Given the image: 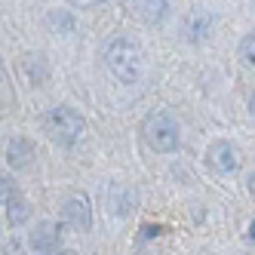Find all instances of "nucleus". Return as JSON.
Instances as JSON below:
<instances>
[{"mask_svg": "<svg viewBox=\"0 0 255 255\" xmlns=\"http://www.w3.org/2000/svg\"><path fill=\"white\" fill-rule=\"evenodd\" d=\"M28 243L37 255H56L59 252V225L56 222H40L31 231Z\"/></svg>", "mask_w": 255, "mask_h": 255, "instance_id": "nucleus-6", "label": "nucleus"}, {"mask_svg": "<svg viewBox=\"0 0 255 255\" xmlns=\"http://www.w3.org/2000/svg\"><path fill=\"white\" fill-rule=\"evenodd\" d=\"M34 141H28V138H12L9 144H6V163H9V169H28L31 163H34Z\"/></svg>", "mask_w": 255, "mask_h": 255, "instance_id": "nucleus-9", "label": "nucleus"}, {"mask_svg": "<svg viewBox=\"0 0 255 255\" xmlns=\"http://www.w3.org/2000/svg\"><path fill=\"white\" fill-rule=\"evenodd\" d=\"M154 237H160V225H144L141 228V240H154Z\"/></svg>", "mask_w": 255, "mask_h": 255, "instance_id": "nucleus-16", "label": "nucleus"}, {"mask_svg": "<svg viewBox=\"0 0 255 255\" xmlns=\"http://www.w3.org/2000/svg\"><path fill=\"white\" fill-rule=\"evenodd\" d=\"M43 132L62 144V148H71V144H77L80 135L86 132V120L77 108L71 105H59V108H49L46 117H43Z\"/></svg>", "mask_w": 255, "mask_h": 255, "instance_id": "nucleus-2", "label": "nucleus"}, {"mask_svg": "<svg viewBox=\"0 0 255 255\" xmlns=\"http://www.w3.org/2000/svg\"><path fill=\"white\" fill-rule=\"evenodd\" d=\"M212 34V15L206 12V9H191L188 15H185V37L191 40V43H203L206 37Z\"/></svg>", "mask_w": 255, "mask_h": 255, "instance_id": "nucleus-7", "label": "nucleus"}, {"mask_svg": "<svg viewBox=\"0 0 255 255\" xmlns=\"http://www.w3.org/2000/svg\"><path fill=\"white\" fill-rule=\"evenodd\" d=\"M25 71H28L31 83H43L46 80V65H43L40 56H25Z\"/></svg>", "mask_w": 255, "mask_h": 255, "instance_id": "nucleus-12", "label": "nucleus"}, {"mask_svg": "<svg viewBox=\"0 0 255 255\" xmlns=\"http://www.w3.org/2000/svg\"><path fill=\"white\" fill-rule=\"evenodd\" d=\"M206 157H209V166L215 172H222V175L237 172V169H240V163H243L240 160V148L231 144V141H212L209 151H206Z\"/></svg>", "mask_w": 255, "mask_h": 255, "instance_id": "nucleus-5", "label": "nucleus"}, {"mask_svg": "<svg viewBox=\"0 0 255 255\" xmlns=\"http://www.w3.org/2000/svg\"><path fill=\"white\" fill-rule=\"evenodd\" d=\"M68 6H74V9H89V6H99L105 3V0H65Z\"/></svg>", "mask_w": 255, "mask_h": 255, "instance_id": "nucleus-15", "label": "nucleus"}, {"mask_svg": "<svg viewBox=\"0 0 255 255\" xmlns=\"http://www.w3.org/2000/svg\"><path fill=\"white\" fill-rule=\"evenodd\" d=\"M59 255H80V252H74V249H59Z\"/></svg>", "mask_w": 255, "mask_h": 255, "instance_id": "nucleus-18", "label": "nucleus"}, {"mask_svg": "<svg viewBox=\"0 0 255 255\" xmlns=\"http://www.w3.org/2000/svg\"><path fill=\"white\" fill-rule=\"evenodd\" d=\"M249 191H252V194H255V172H252V175H249Z\"/></svg>", "mask_w": 255, "mask_h": 255, "instance_id": "nucleus-20", "label": "nucleus"}, {"mask_svg": "<svg viewBox=\"0 0 255 255\" xmlns=\"http://www.w3.org/2000/svg\"><path fill=\"white\" fill-rule=\"evenodd\" d=\"M249 114H252V117H255V96H252V99H249Z\"/></svg>", "mask_w": 255, "mask_h": 255, "instance_id": "nucleus-19", "label": "nucleus"}, {"mask_svg": "<svg viewBox=\"0 0 255 255\" xmlns=\"http://www.w3.org/2000/svg\"><path fill=\"white\" fill-rule=\"evenodd\" d=\"M240 59H243V65L255 68V31L246 34V37L240 40Z\"/></svg>", "mask_w": 255, "mask_h": 255, "instance_id": "nucleus-13", "label": "nucleus"}, {"mask_svg": "<svg viewBox=\"0 0 255 255\" xmlns=\"http://www.w3.org/2000/svg\"><path fill=\"white\" fill-rule=\"evenodd\" d=\"M141 135L148 141V148L157 154H172L181 141V129H178V120L169 111H154L144 117L141 123Z\"/></svg>", "mask_w": 255, "mask_h": 255, "instance_id": "nucleus-3", "label": "nucleus"}, {"mask_svg": "<svg viewBox=\"0 0 255 255\" xmlns=\"http://www.w3.org/2000/svg\"><path fill=\"white\" fill-rule=\"evenodd\" d=\"M105 62H108V71H111L120 83H138L141 71H144V49H141L138 40L120 34V37H114L108 43Z\"/></svg>", "mask_w": 255, "mask_h": 255, "instance_id": "nucleus-1", "label": "nucleus"}, {"mask_svg": "<svg viewBox=\"0 0 255 255\" xmlns=\"http://www.w3.org/2000/svg\"><path fill=\"white\" fill-rule=\"evenodd\" d=\"M129 6L144 25H160L169 12V0H129Z\"/></svg>", "mask_w": 255, "mask_h": 255, "instance_id": "nucleus-8", "label": "nucleus"}, {"mask_svg": "<svg viewBox=\"0 0 255 255\" xmlns=\"http://www.w3.org/2000/svg\"><path fill=\"white\" fill-rule=\"evenodd\" d=\"M19 197V191H15V185L6 178V175H0V206H6L9 200H15Z\"/></svg>", "mask_w": 255, "mask_h": 255, "instance_id": "nucleus-14", "label": "nucleus"}, {"mask_svg": "<svg viewBox=\"0 0 255 255\" xmlns=\"http://www.w3.org/2000/svg\"><path fill=\"white\" fill-rule=\"evenodd\" d=\"M62 222L71 231H83V234L93 228V206H89V200L83 194L65 197V203H62Z\"/></svg>", "mask_w": 255, "mask_h": 255, "instance_id": "nucleus-4", "label": "nucleus"}, {"mask_svg": "<svg viewBox=\"0 0 255 255\" xmlns=\"http://www.w3.org/2000/svg\"><path fill=\"white\" fill-rule=\"evenodd\" d=\"M246 237H249V243H255V218L249 222V234H246Z\"/></svg>", "mask_w": 255, "mask_h": 255, "instance_id": "nucleus-17", "label": "nucleus"}, {"mask_svg": "<svg viewBox=\"0 0 255 255\" xmlns=\"http://www.w3.org/2000/svg\"><path fill=\"white\" fill-rule=\"evenodd\" d=\"M46 25H49L52 34H59V37H71V34H74V28H77L74 15H71L68 9H52V12L46 15Z\"/></svg>", "mask_w": 255, "mask_h": 255, "instance_id": "nucleus-10", "label": "nucleus"}, {"mask_svg": "<svg viewBox=\"0 0 255 255\" xmlns=\"http://www.w3.org/2000/svg\"><path fill=\"white\" fill-rule=\"evenodd\" d=\"M28 218H31V206H28V200L15 197V200H9V203H6V222H9L12 228L25 225Z\"/></svg>", "mask_w": 255, "mask_h": 255, "instance_id": "nucleus-11", "label": "nucleus"}]
</instances>
